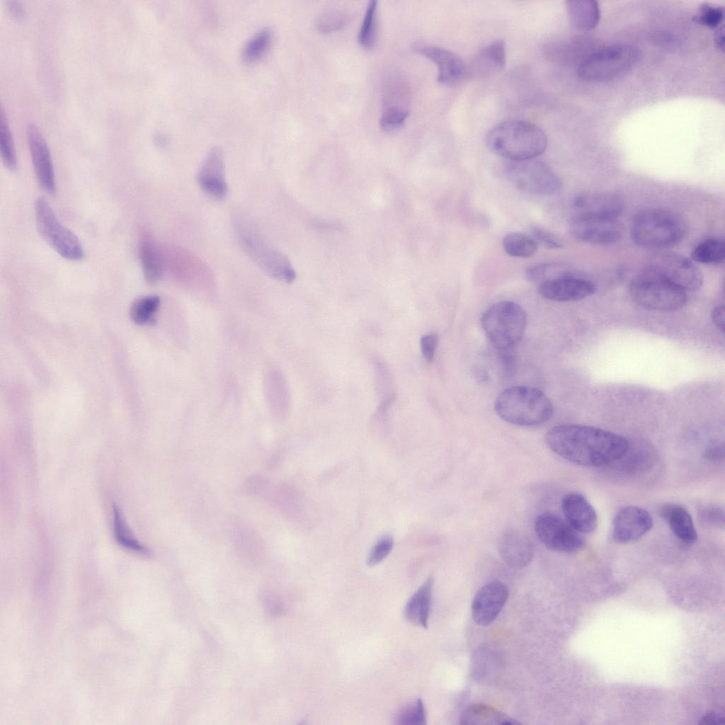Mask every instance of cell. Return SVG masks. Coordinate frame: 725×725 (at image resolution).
<instances>
[{
	"label": "cell",
	"instance_id": "cell-1",
	"mask_svg": "<svg viewBox=\"0 0 725 725\" xmlns=\"http://www.w3.org/2000/svg\"><path fill=\"white\" fill-rule=\"evenodd\" d=\"M548 447L556 455L585 467H602L620 459L629 442L624 437L593 426L562 424L545 435Z\"/></svg>",
	"mask_w": 725,
	"mask_h": 725
},
{
	"label": "cell",
	"instance_id": "cell-2",
	"mask_svg": "<svg viewBox=\"0 0 725 725\" xmlns=\"http://www.w3.org/2000/svg\"><path fill=\"white\" fill-rule=\"evenodd\" d=\"M488 148L510 161L532 159L542 154L547 147V137L535 124L510 120L493 127L486 135Z\"/></svg>",
	"mask_w": 725,
	"mask_h": 725
},
{
	"label": "cell",
	"instance_id": "cell-3",
	"mask_svg": "<svg viewBox=\"0 0 725 725\" xmlns=\"http://www.w3.org/2000/svg\"><path fill=\"white\" fill-rule=\"evenodd\" d=\"M233 224L238 241L246 255L270 277L290 283L296 278L287 257L275 248L262 234L251 219L236 212Z\"/></svg>",
	"mask_w": 725,
	"mask_h": 725
},
{
	"label": "cell",
	"instance_id": "cell-4",
	"mask_svg": "<svg viewBox=\"0 0 725 725\" xmlns=\"http://www.w3.org/2000/svg\"><path fill=\"white\" fill-rule=\"evenodd\" d=\"M494 408L505 421L524 427L541 425L553 415V406L548 397L528 386L506 389L496 399Z\"/></svg>",
	"mask_w": 725,
	"mask_h": 725
},
{
	"label": "cell",
	"instance_id": "cell-5",
	"mask_svg": "<svg viewBox=\"0 0 725 725\" xmlns=\"http://www.w3.org/2000/svg\"><path fill=\"white\" fill-rule=\"evenodd\" d=\"M684 222L676 215L661 209H647L638 213L631 226V237L637 245L663 249L675 245L683 238Z\"/></svg>",
	"mask_w": 725,
	"mask_h": 725
},
{
	"label": "cell",
	"instance_id": "cell-6",
	"mask_svg": "<svg viewBox=\"0 0 725 725\" xmlns=\"http://www.w3.org/2000/svg\"><path fill=\"white\" fill-rule=\"evenodd\" d=\"M639 57V50L633 45H612L582 58L577 66V74L587 81L611 80L629 72Z\"/></svg>",
	"mask_w": 725,
	"mask_h": 725
},
{
	"label": "cell",
	"instance_id": "cell-7",
	"mask_svg": "<svg viewBox=\"0 0 725 725\" xmlns=\"http://www.w3.org/2000/svg\"><path fill=\"white\" fill-rule=\"evenodd\" d=\"M526 323L523 309L510 301L493 304L481 317V325L489 341L502 351L510 350L521 340Z\"/></svg>",
	"mask_w": 725,
	"mask_h": 725
},
{
	"label": "cell",
	"instance_id": "cell-8",
	"mask_svg": "<svg viewBox=\"0 0 725 725\" xmlns=\"http://www.w3.org/2000/svg\"><path fill=\"white\" fill-rule=\"evenodd\" d=\"M632 299L644 308L656 311H673L687 302V292L678 285L641 270L629 286Z\"/></svg>",
	"mask_w": 725,
	"mask_h": 725
},
{
	"label": "cell",
	"instance_id": "cell-9",
	"mask_svg": "<svg viewBox=\"0 0 725 725\" xmlns=\"http://www.w3.org/2000/svg\"><path fill=\"white\" fill-rule=\"evenodd\" d=\"M35 216L39 234L57 253L70 261L84 258V249L79 239L59 222L43 197H38L35 200Z\"/></svg>",
	"mask_w": 725,
	"mask_h": 725
},
{
	"label": "cell",
	"instance_id": "cell-10",
	"mask_svg": "<svg viewBox=\"0 0 725 725\" xmlns=\"http://www.w3.org/2000/svg\"><path fill=\"white\" fill-rule=\"evenodd\" d=\"M505 174L516 188L539 195H553L561 190V182L545 163L532 159L510 161Z\"/></svg>",
	"mask_w": 725,
	"mask_h": 725
},
{
	"label": "cell",
	"instance_id": "cell-11",
	"mask_svg": "<svg viewBox=\"0 0 725 725\" xmlns=\"http://www.w3.org/2000/svg\"><path fill=\"white\" fill-rule=\"evenodd\" d=\"M642 269L686 292L697 290L703 283V275L699 268L690 260L676 253H654Z\"/></svg>",
	"mask_w": 725,
	"mask_h": 725
},
{
	"label": "cell",
	"instance_id": "cell-12",
	"mask_svg": "<svg viewBox=\"0 0 725 725\" xmlns=\"http://www.w3.org/2000/svg\"><path fill=\"white\" fill-rule=\"evenodd\" d=\"M535 531L540 540L550 550L575 552L584 546V540L566 520L551 513L539 515L535 521Z\"/></svg>",
	"mask_w": 725,
	"mask_h": 725
},
{
	"label": "cell",
	"instance_id": "cell-13",
	"mask_svg": "<svg viewBox=\"0 0 725 725\" xmlns=\"http://www.w3.org/2000/svg\"><path fill=\"white\" fill-rule=\"evenodd\" d=\"M569 231L581 241L608 245L621 239L623 227L617 218L576 215L570 222Z\"/></svg>",
	"mask_w": 725,
	"mask_h": 725
},
{
	"label": "cell",
	"instance_id": "cell-14",
	"mask_svg": "<svg viewBox=\"0 0 725 725\" xmlns=\"http://www.w3.org/2000/svg\"><path fill=\"white\" fill-rule=\"evenodd\" d=\"M590 280L573 270L570 273L539 285L538 291L545 299L556 302H571L585 299L595 292Z\"/></svg>",
	"mask_w": 725,
	"mask_h": 725
},
{
	"label": "cell",
	"instance_id": "cell-15",
	"mask_svg": "<svg viewBox=\"0 0 725 725\" xmlns=\"http://www.w3.org/2000/svg\"><path fill=\"white\" fill-rule=\"evenodd\" d=\"M412 47L415 52L430 59L437 66L439 83L453 85L467 76V64L452 51L419 41L414 42Z\"/></svg>",
	"mask_w": 725,
	"mask_h": 725
},
{
	"label": "cell",
	"instance_id": "cell-16",
	"mask_svg": "<svg viewBox=\"0 0 725 725\" xmlns=\"http://www.w3.org/2000/svg\"><path fill=\"white\" fill-rule=\"evenodd\" d=\"M26 137L35 176L41 188L50 195L56 192L53 164L46 140L34 124H29Z\"/></svg>",
	"mask_w": 725,
	"mask_h": 725
},
{
	"label": "cell",
	"instance_id": "cell-17",
	"mask_svg": "<svg viewBox=\"0 0 725 725\" xmlns=\"http://www.w3.org/2000/svg\"><path fill=\"white\" fill-rule=\"evenodd\" d=\"M653 525L652 517L646 510L634 506H625L614 518L613 540L620 544L633 542L650 531Z\"/></svg>",
	"mask_w": 725,
	"mask_h": 725
},
{
	"label": "cell",
	"instance_id": "cell-18",
	"mask_svg": "<svg viewBox=\"0 0 725 725\" xmlns=\"http://www.w3.org/2000/svg\"><path fill=\"white\" fill-rule=\"evenodd\" d=\"M508 590L501 581H491L482 586L476 593L472 604L474 621L479 625L491 624L507 601Z\"/></svg>",
	"mask_w": 725,
	"mask_h": 725
},
{
	"label": "cell",
	"instance_id": "cell-19",
	"mask_svg": "<svg viewBox=\"0 0 725 725\" xmlns=\"http://www.w3.org/2000/svg\"><path fill=\"white\" fill-rule=\"evenodd\" d=\"M198 185L207 195L223 200L227 193L224 159L219 147L212 148L204 159L197 174Z\"/></svg>",
	"mask_w": 725,
	"mask_h": 725
},
{
	"label": "cell",
	"instance_id": "cell-20",
	"mask_svg": "<svg viewBox=\"0 0 725 725\" xmlns=\"http://www.w3.org/2000/svg\"><path fill=\"white\" fill-rule=\"evenodd\" d=\"M498 552L506 564L515 569L527 566L535 554L534 546L530 539L516 530H507L500 536Z\"/></svg>",
	"mask_w": 725,
	"mask_h": 725
},
{
	"label": "cell",
	"instance_id": "cell-21",
	"mask_svg": "<svg viewBox=\"0 0 725 725\" xmlns=\"http://www.w3.org/2000/svg\"><path fill=\"white\" fill-rule=\"evenodd\" d=\"M561 509L566 522L577 532L590 533L596 529L597 513L583 495L578 493L565 495L561 500Z\"/></svg>",
	"mask_w": 725,
	"mask_h": 725
},
{
	"label": "cell",
	"instance_id": "cell-22",
	"mask_svg": "<svg viewBox=\"0 0 725 725\" xmlns=\"http://www.w3.org/2000/svg\"><path fill=\"white\" fill-rule=\"evenodd\" d=\"M573 206L577 215L617 218L624 209V202L613 193L582 194L575 198Z\"/></svg>",
	"mask_w": 725,
	"mask_h": 725
},
{
	"label": "cell",
	"instance_id": "cell-23",
	"mask_svg": "<svg viewBox=\"0 0 725 725\" xmlns=\"http://www.w3.org/2000/svg\"><path fill=\"white\" fill-rule=\"evenodd\" d=\"M467 64V76L487 77L499 72L506 64V46L493 41L479 50Z\"/></svg>",
	"mask_w": 725,
	"mask_h": 725
},
{
	"label": "cell",
	"instance_id": "cell-24",
	"mask_svg": "<svg viewBox=\"0 0 725 725\" xmlns=\"http://www.w3.org/2000/svg\"><path fill=\"white\" fill-rule=\"evenodd\" d=\"M661 515L668 524L673 535L682 542L693 544L697 533L691 515L684 507L675 503L664 505Z\"/></svg>",
	"mask_w": 725,
	"mask_h": 725
},
{
	"label": "cell",
	"instance_id": "cell-25",
	"mask_svg": "<svg viewBox=\"0 0 725 725\" xmlns=\"http://www.w3.org/2000/svg\"><path fill=\"white\" fill-rule=\"evenodd\" d=\"M433 579L429 577L406 602L404 615L410 623L426 628L430 615Z\"/></svg>",
	"mask_w": 725,
	"mask_h": 725
},
{
	"label": "cell",
	"instance_id": "cell-26",
	"mask_svg": "<svg viewBox=\"0 0 725 725\" xmlns=\"http://www.w3.org/2000/svg\"><path fill=\"white\" fill-rule=\"evenodd\" d=\"M139 254L145 281L150 285L159 282L164 273V258L154 238L144 234L139 246Z\"/></svg>",
	"mask_w": 725,
	"mask_h": 725
},
{
	"label": "cell",
	"instance_id": "cell-27",
	"mask_svg": "<svg viewBox=\"0 0 725 725\" xmlns=\"http://www.w3.org/2000/svg\"><path fill=\"white\" fill-rule=\"evenodd\" d=\"M566 8L571 23L579 30L593 29L599 22L600 8L596 1H568Z\"/></svg>",
	"mask_w": 725,
	"mask_h": 725
},
{
	"label": "cell",
	"instance_id": "cell-28",
	"mask_svg": "<svg viewBox=\"0 0 725 725\" xmlns=\"http://www.w3.org/2000/svg\"><path fill=\"white\" fill-rule=\"evenodd\" d=\"M653 450L645 444L629 447L624 455L614 463H619L617 467L627 474H636L650 468L655 462Z\"/></svg>",
	"mask_w": 725,
	"mask_h": 725
},
{
	"label": "cell",
	"instance_id": "cell-29",
	"mask_svg": "<svg viewBox=\"0 0 725 725\" xmlns=\"http://www.w3.org/2000/svg\"><path fill=\"white\" fill-rule=\"evenodd\" d=\"M460 723L469 725H506L518 724L519 722L493 707L478 704L472 705L464 711L461 715Z\"/></svg>",
	"mask_w": 725,
	"mask_h": 725
},
{
	"label": "cell",
	"instance_id": "cell-30",
	"mask_svg": "<svg viewBox=\"0 0 725 725\" xmlns=\"http://www.w3.org/2000/svg\"><path fill=\"white\" fill-rule=\"evenodd\" d=\"M692 259L709 265L719 264L725 258V244L722 239L709 238L698 243L692 250Z\"/></svg>",
	"mask_w": 725,
	"mask_h": 725
},
{
	"label": "cell",
	"instance_id": "cell-31",
	"mask_svg": "<svg viewBox=\"0 0 725 725\" xmlns=\"http://www.w3.org/2000/svg\"><path fill=\"white\" fill-rule=\"evenodd\" d=\"M503 246L511 256L529 258L536 253L538 244L532 236L520 232H510L504 236Z\"/></svg>",
	"mask_w": 725,
	"mask_h": 725
},
{
	"label": "cell",
	"instance_id": "cell-32",
	"mask_svg": "<svg viewBox=\"0 0 725 725\" xmlns=\"http://www.w3.org/2000/svg\"><path fill=\"white\" fill-rule=\"evenodd\" d=\"M377 1H370L358 33L360 45L367 50L372 49L376 43L377 36Z\"/></svg>",
	"mask_w": 725,
	"mask_h": 725
},
{
	"label": "cell",
	"instance_id": "cell-33",
	"mask_svg": "<svg viewBox=\"0 0 725 725\" xmlns=\"http://www.w3.org/2000/svg\"><path fill=\"white\" fill-rule=\"evenodd\" d=\"M160 303V298L156 295H147L137 299L130 307L132 320L139 325L152 322Z\"/></svg>",
	"mask_w": 725,
	"mask_h": 725
},
{
	"label": "cell",
	"instance_id": "cell-34",
	"mask_svg": "<svg viewBox=\"0 0 725 725\" xmlns=\"http://www.w3.org/2000/svg\"><path fill=\"white\" fill-rule=\"evenodd\" d=\"M0 152L5 166L9 171H14L17 167L16 150L3 108L0 110Z\"/></svg>",
	"mask_w": 725,
	"mask_h": 725
},
{
	"label": "cell",
	"instance_id": "cell-35",
	"mask_svg": "<svg viewBox=\"0 0 725 725\" xmlns=\"http://www.w3.org/2000/svg\"><path fill=\"white\" fill-rule=\"evenodd\" d=\"M570 267L559 263H542L535 264L526 270V277L530 281L538 284L563 276L571 271Z\"/></svg>",
	"mask_w": 725,
	"mask_h": 725
},
{
	"label": "cell",
	"instance_id": "cell-36",
	"mask_svg": "<svg viewBox=\"0 0 725 725\" xmlns=\"http://www.w3.org/2000/svg\"><path fill=\"white\" fill-rule=\"evenodd\" d=\"M351 14L345 10L332 8L322 12L315 22L321 33H329L343 28L351 21Z\"/></svg>",
	"mask_w": 725,
	"mask_h": 725
},
{
	"label": "cell",
	"instance_id": "cell-37",
	"mask_svg": "<svg viewBox=\"0 0 725 725\" xmlns=\"http://www.w3.org/2000/svg\"><path fill=\"white\" fill-rule=\"evenodd\" d=\"M113 523L115 537L120 544L137 552L147 553V549L132 536L121 513L116 507L113 509Z\"/></svg>",
	"mask_w": 725,
	"mask_h": 725
},
{
	"label": "cell",
	"instance_id": "cell-38",
	"mask_svg": "<svg viewBox=\"0 0 725 725\" xmlns=\"http://www.w3.org/2000/svg\"><path fill=\"white\" fill-rule=\"evenodd\" d=\"M273 33L270 28H265L256 33L248 40L242 51V57L247 62L260 57L268 48L272 40Z\"/></svg>",
	"mask_w": 725,
	"mask_h": 725
},
{
	"label": "cell",
	"instance_id": "cell-39",
	"mask_svg": "<svg viewBox=\"0 0 725 725\" xmlns=\"http://www.w3.org/2000/svg\"><path fill=\"white\" fill-rule=\"evenodd\" d=\"M426 710L420 698L398 711L394 718L396 724L423 725L426 724Z\"/></svg>",
	"mask_w": 725,
	"mask_h": 725
},
{
	"label": "cell",
	"instance_id": "cell-40",
	"mask_svg": "<svg viewBox=\"0 0 725 725\" xmlns=\"http://www.w3.org/2000/svg\"><path fill=\"white\" fill-rule=\"evenodd\" d=\"M697 23L710 28H719L724 21V9L708 4L702 5L699 14L695 17Z\"/></svg>",
	"mask_w": 725,
	"mask_h": 725
},
{
	"label": "cell",
	"instance_id": "cell-41",
	"mask_svg": "<svg viewBox=\"0 0 725 725\" xmlns=\"http://www.w3.org/2000/svg\"><path fill=\"white\" fill-rule=\"evenodd\" d=\"M394 546V539L390 535L382 537L374 544L367 559V564L374 566L382 561L391 552Z\"/></svg>",
	"mask_w": 725,
	"mask_h": 725
},
{
	"label": "cell",
	"instance_id": "cell-42",
	"mask_svg": "<svg viewBox=\"0 0 725 725\" xmlns=\"http://www.w3.org/2000/svg\"><path fill=\"white\" fill-rule=\"evenodd\" d=\"M409 115V109H383L379 119V125L385 131L394 130L404 124Z\"/></svg>",
	"mask_w": 725,
	"mask_h": 725
},
{
	"label": "cell",
	"instance_id": "cell-43",
	"mask_svg": "<svg viewBox=\"0 0 725 725\" xmlns=\"http://www.w3.org/2000/svg\"><path fill=\"white\" fill-rule=\"evenodd\" d=\"M532 234L537 244H541L547 249H554L562 246L560 241L553 234L542 228L537 227L532 228Z\"/></svg>",
	"mask_w": 725,
	"mask_h": 725
},
{
	"label": "cell",
	"instance_id": "cell-44",
	"mask_svg": "<svg viewBox=\"0 0 725 725\" xmlns=\"http://www.w3.org/2000/svg\"><path fill=\"white\" fill-rule=\"evenodd\" d=\"M702 520L710 525L721 526L724 524V510L717 506H709L701 511Z\"/></svg>",
	"mask_w": 725,
	"mask_h": 725
},
{
	"label": "cell",
	"instance_id": "cell-45",
	"mask_svg": "<svg viewBox=\"0 0 725 725\" xmlns=\"http://www.w3.org/2000/svg\"><path fill=\"white\" fill-rule=\"evenodd\" d=\"M438 343V336L436 333H429L421 337L420 341L421 350L426 360L429 362L433 360Z\"/></svg>",
	"mask_w": 725,
	"mask_h": 725
},
{
	"label": "cell",
	"instance_id": "cell-46",
	"mask_svg": "<svg viewBox=\"0 0 725 725\" xmlns=\"http://www.w3.org/2000/svg\"><path fill=\"white\" fill-rule=\"evenodd\" d=\"M704 457L709 461H720L724 457V446L720 442L710 443L704 452Z\"/></svg>",
	"mask_w": 725,
	"mask_h": 725
},
{
	"label": "cell",
	"instance_id": "cell-47",
	"mask_svg": "<svg viewBox=\"0 0 725 725\" xmlns=\"http://www.w3.org/2000/svg\"><path fill=\"white\" fill-rule=\"evenodd\" d=\"M711 319L715 326L724 333L725 324L724 307L721 305L714 307L711 313Z\"/></svg>",
	"mask_w": 725,
	"mask_h": 725
},
{
	"label": "cell",
	"instance_id": "cell-48",
	"mask_svg": "<svg viewBox=\"0 0 725 725\" xmlns=\"http://www.w3.org/2000/svg\"><path fill=\"white\" fill-rule=\"evenodd\" d=\"M724 722V717L720 714H707L700 719V724H723Z\"/></svg>",
	"mask_w": 725,
	"mask_h": 725
},
{
	"label": "cell",
	"instance_id": "cell-49",
	"mask_svg": "<svg viewBox=\"0 0 725 725\" xmlns=\"http://www.w3.org/2000/svg\"><path fill=\"white\" fill-rule=\"evenodd\" d=\"M723 25L717 28L715 33V42L718 49L721 51L724 50V35Z\"/></svg>",
	"mask_w": 725,
	"mask_h": 725
}]
</instances>
